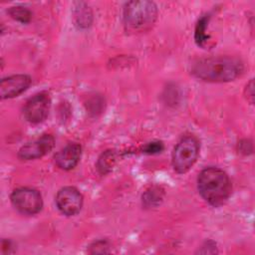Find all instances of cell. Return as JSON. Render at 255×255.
<instances>
[{
  "label": "cell",
  "instance_id": "8",
  "mask_svg": "<svg viewBox=\"0 0 255 255\" xmlns=\"http://www.w3.org/2000/svg\"><path fill=\"white\" fill-rule=\"evenodd\" d=\"M55 138L52 134H43L42 136L24 144L18 151V157L23 160H31L44 156L53 149Z\"/></svg>",
  "mask_w": 255,
  "mask_h": 255
},
{
  "label": "cell",
  "instance_id": "6",
  "mask_svg": "<svg viewBox=\"0 0 255 255\" xmlns=\"http://www.w3.org/2000/svg\"><path fill=\"white\" fill-rule=\"evenodd\" d=\"M50 108V95L47 92L43 91L35 94L26 102L23 108V115L29 123L40 124L47 119Z\"/></svg>",
  "mask_w": 255,
  "mask_h": 255
},
{
  "label": "cell",
  "instance_id": "14",
  "mask_svg": "<svg viewBox=\"0 0 255 255\" xmlns=\"http://www.w3.org/2000/svg\"><path fill=\"white\" fill-rule=\"evenodd\" d=\"M117 160V153L115 150H106L102 153V155L99 157L97 162L98 170L102 174H106L113 168L115 162Z\"/></svg>",
  "mask_w": 255,
  "mask_h": 255
},
{
  "label": "cell",
  "instance_id": "10",
  "mask_svg": "<svg viewBox=\"0 0 255 255\" xmlns=\"http://www.w3.org/2000/svg\"><path fill=\"white\" fill-rule=\"evenodd\" d=\"M82 146L79 143L71 142L61 148L54 156L56 165L64 170L73 169L80 161Z\"/></svg>",
  "mask_w": 255,
  "mask_h": 255
},
{
  "label": "cell",
  "instance_id": "15",
  "mask_svg": "<svg viewBox=\"0 0 255 255\" xmlns=\"http://www.w3.org/2000/svg\"><path fill=\"white\" fill-rule=\"evenodd\" d=\"M9 16L21 23H29L32 19V12L25 6L16 5L12 6L7 10Z\"/></svg>",
  "mask_w": 255,
  "mask_h": 255
},
{
  "label": "cell",
  "instance_id": "20",
  "mask_svg": "<svg viewBox=\"0 0 255 255\" xmlns=\"http://www.w3.org/2000/svg\"><path fill=\"white\" fill-rule=\"evenodd\" d=\"M245 95L247 97V100L250 102V104H253L254 102V85H253V80H251L245 89Z\"/></svg>",
  "mask_w": 255,
  "mask_h": 255
},
{
  "label": "cell",
  "instance_id": "11",
  "mask_svg": "<svg viewBox=\"0 0 255 255\" xmlns=\"http://www.w3.org/2000/svg\"><path fill=\"white\" fill-rule=\"evenodd\" d=\"M75 25L79 28H88L93 21V14L90 7L85 2H76L74 7Z\"/></svg>",
  "mask_w": 255,
  "mask_h": 255
},
{
  "label": "cell",
  "instance_id": "16",
  "mask_svg": "<svg viewBox=\"0 0 255 255\" xmlns=\"http://www.w3.org/2000/svg\"><path fill=\"white\" fill-rule=\"evenodd\" d=\"M109 243L107 240H98L90 245L89 252L92 254L95 253H108L109 252Z\"/></svg>",
  "mask_w": 255,
  "mask_h": 255
},
{
  "label": "cell",
  "instance_id": "3",
  "mask_svg": "<svg viewBox=\"0 0 255 255\" xmlns=\"http://www.w3.org/2000/svg\"><path fill=\"white\" fill-rule=\"evenodd\" d=\"M157 18V7L148 0L128 1L124 7V24L126 30L131 33L148 31Z\"/></svg>",
  "mask_w": 255,
  "mask_h": 255
},
{
  "label": "cell",
  "instance_id": "17",
  "mask_svg": "<svg viewBox=\"0 0 255 255\" xmlns=\"http://www.w3.org/2000/svg\"><path fill=\"white\" fill-rule=\"evenodd\" d=\"M162 150H163V143L161 141H151V142H148L142 148V152L148 153V154L158 153V152H160Z\"/></svg>",
  "mask_w": 255,
  "mask_h": 255
},
{
  "label": "cell",
  "instance_id": "18",
  "mask_svg": "<svg viewBox=\"0 0 255 255\" xmlns=\"http://www.w3.org/2000/svg\"><path fill=\"white\" fill-rule=\"evenodd\" d=\"M217 248H216V243L212 240H207L204 242V244L201 246L200 250L197 251V253L200 254H214L217 253Z\"/></svg>",
  "mask_w": 255,
  "mask_h": 255
},
{
  "label": "cell",
  "instance_id": "12",
  "mask_svg": "<svg viewBox=\"0 0 255 255\" xmlns=\"http://www.w3.org/2000/svg\"><path fill=\"white\" fill-rule=\"evenodd\" d=\"M163 189H161L158 186H153L147 189L143 194H142V205L146 208H151V207H156L159 205L163 199Z\"/></svg>",
  "mask_w": 255,
  "mask_h": 255
},
{
  "label": "cell",
  "instance_id": "13",
  "mask_svg": "<svg viewBox=\"0 0 255 255\" xmlns=\"http://www.w3.org/2000/svg\"><path fill=\"white\" fill-rule=\"evenodd\" d=\"M209 20V15H204L202 16L198 21L195 26V32H194V39L195 42L198 46L205 48L206 45H208V42L210 41L209 35H207L206 28Z\"/></svg>",
  "mask_w": 255,
  "mask_h": 255
},
{
  "label": "cell",
  "instance_id": "7",
  "mask_svg": "<svg viewBox=\"0 0 255 255\" xmlns=\"http://www.w3.org/2000/svg\"><path fill=\"white\" fill-rule=\"evenodd\" d=\"M55 202L61 213L66 216H74L81 211L84 198L76 187L65 186L57 192Z\"/></svg>",
  "mask_w": 255,
  "mask_h": 255
},
{
  "label": "cell",
  "instance_id": "2",
  "mask_svg": "<svg viewBox=\"0 0 255 255\" xmlns=\"http://www.w3.org/2000/svg\"><path fill=\"white\" fill-rule=\"evenodd\" d=\"M197 188L202 198L212 206H220L229 198L232 185L229 176L218 167L202 169L197 178Z\"/></svg>",
  "mask_w": 255,
  "mask_h": 255
},
{
  "label": "cell",
  "instance_id": "21",
  "mask_svg": "<svg viewBox=\"0 0 255 255\" xmlns=\"http://www.w3.org/2000/svg\"><path fill=\"white\" fill-rule=\"evenodd\" d=\"M1 250H2L3 254H7V253L9 254V253L13 252L12 251V243H11V241L3 239L1 241Z\"/></svg>",
  "mask_w": 255,
  "mask_h": 255
},
{
  "label": "cell",
  "instance_id": "19",
  "mask_svg": "<svg viewBox=\"0 0 255 255\" xmlns=\"http://www.w3.org/2000/svg\"><path fill=\"white\" fill-rule=\"evenodd\" d=\"M238 150L243 154H250L253 151V144L250 139H242L238 142Z\"/></svg>",
  "mask_w": 255,
  "mask_h": 255
},
{
  "label": "cell",
  "instance_id": "4",
  "mask_svg": "<svg viewBox=\"0 0 255 255\" xmlns=\"http://www.w3.org/2000/svg\"><path fill=\"white\" fill-rule=\"evenodd\" d=\"M200 144L193 135L183 136L172 151V166L177 173L187 172L195 163L199 155Z\"/></svg>",
  "mask_w": 255,
  "mask_h": 255
},
{
  "label": "cell",
  "instance_id": "5",
  "mask_svg": "<svg viewBox=\"0 0 255 255\" xmlns=\"http://www.w3.org/2000/svg\"><path fill=\"white\" fill-rule=\"evenodd\" d=\"M11 203L17 211L24 215H35L43 207V199L40 192L30 187H19L10 195Z\"/></svg>",
  "mask_w": 255,
  "mask_h": 255
},
{
  "label": "cell",
  "instance_id": "1",
  "mask_svg": "<svg viewBox=\"0 0 255 255\" xmlns=\"http://www.w3.org/2000/svg\"><path fill=\"white\" fill-rule=\"evenodd\" d=\"M243 63L235 57L217 56L198 60L191 68L197 79L211 83H225L236 79L243 72Z\"/></svg>",
  "mask_w": 255,
  "mask_h": 255
},
{
  "label": "cell",
  "instance_id": "9",
  "mask_svg": "<svg viewBox=\"0 0 255 255\" xmlns=\"http://www.w3.org/2000/svg\"><path fill=\"white\" fill-rule=\"evenodd\" d=\"M31 82V77L24 74L6 77L0 82V96L2 99L18 97L30 87Z\"/></svg>",
  "mask_w": 255,
  "mask_h": 255
}]
</instances>
